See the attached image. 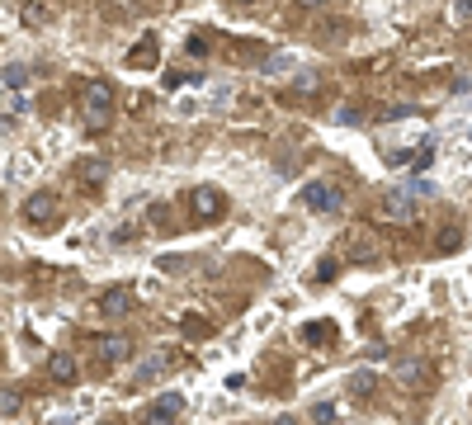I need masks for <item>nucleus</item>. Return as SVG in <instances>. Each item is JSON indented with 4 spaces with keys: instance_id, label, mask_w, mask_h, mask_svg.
<instances>
[{
    "instance_id": "f257e3e1",
    "label": "nucleus",
    "mask_w": 472,
    "mask_h": 425,
    "mask_svg": "<svg viewBox=\"0 0 472 425\" xmlns=\"http://www.w3.org/2000/svg\"><path fill=\"white\" fill-rule=\"evenodd\" d=\"M76 109H80V118H85V128H99L109 123V113H113V90L104 85V80H90L85 90H80V99H76Z\"/></svg>"
},
{
    "instance_id": "f03ea898",
    "label": "nucleus",
    "mask_w": 472,
    "mask_h": 425,
    "mask_svg": "<svg viewBox=\"0 0 472 425\" xmlns=\"http://www.w3.org/2000/svg\"><path fill=\"white\" fill-rule=\"evenodd\" d=\"M189 208H194V222H218L222 213H227V194L213 189V185H199L189 194Z\"/></svg>"
},
{
    "instance_id": "7ed1b4c3",
    "label": "nucleus",
    "mask_w": 472,
    "mask_h": 425,
    "mask_svg": "<svg viewBox=\"0 0 472 425\" xmlns=\"http://www.w3.org/2000/svg\"><path fill=\"white\" fill-rule=\"evenodd\" d=\"M298 204L312 208V213H330V208H340V189H335V180H307Z\"/></svg>"
},
{
    "instance_id": "20e7f679",
    "label": "nucleus",
    "mask_w": 472,
    "mask_h": 425,
    "mask_svg": "<svg viewBox=\"0 0 472 425\" xmlns=\"http://www.w3.org/2000/svg\"><path fill=\"white\" fill-rule=\"evenodd\" d=\"M378 218L383 222H416V189H392V194H383Z\"/></svg>"
},
{
    "instance_id": "39448f33",
    "label": "nucleus",
    "mask_w": 472,
    "mask_h": 425,
    "mask_svg": "<svg viewBox=\"0 0 472 425\" xmlns=\"http://www.w3.org/2000/svg\"><path fill=\"white\" fill-rule=\"evenodd\" d=\"M24 222H29V227H52V222H57V194H52V189L29 194V204H24Z\"/></svg>"
},
{
    "instance_id": "423d86ee",
    "label": "nucleus",
    "mask_w": 472,
    "mask_h": 425,
    "mask_svg": "<svg viewBox=\"0 0 472 425\" xmlns=\"http://www.w3.org/2000/svg\"><path fill=\"white\" fill-rule=\"evenodd\" d=\"M180 411H185V397L180 393H161L151 407L142 411V425H170V421H180Z\"/></svg>"
},
{
    "instance_id": "0eeeda50",
    "label": "nucleus",
    "mask_w": 472,
    "mask_h": 425,
    "mask_svg": "<svg viewBox=\"0 0 472 425\" xmlns=\"http://www.w3.org/2000/svg\"><path fill=\"white\" fill-rule=\"evenodd\" d=\"M161 62V43H156V33H147V38H137V47H132V57H128V66L132 71H147V66H156Z\"/></svg>"
},
{
    "instance_id": "6e6552de",
    "label": "nucleus",
    "mask_w": 472,
    "mask_h": 425,
    "mask_svg": "<svg viewBox=\"0 0 472 425\" xmlns=\"http://www.w3.org/2000/svg\"><path fill=\"white\" fill-rule=\"evenodd\" d=\"M137 307V298H132V288H109L104 298H99V312L104 316H128Z\"/></svg>"
},
{
    "instance_id": "1a4fd4ad",
    "label": "nucleus",
    "mask_w": 472,
    "mask_h": 425,
    "mask_svg": "<svg viewBox=\"0 0 472 425\" xmlns=\"http://www.w3.org/2000/svg\"><path fill=\"white\" fill-rule=\"evenodd\" d=\"M94 350H99L109 364H118V359H128V355H132V340H128V335H99V340H94Z\"/></svg>"
},
{
    "instance_id": "9d476101",
    "label": "nucleus",
    "mask_w": 472,
    "mask_h": 425,
    "mask_svg": "<svg viewBox=\"0 0 472 425\" xmlns=\"http://www.w3.org/2000/svg\"><path fill=\"white\" fill-rule=\"evenodd\" d=\"M47 378L52 383H76V355H47Z\"/></svg>"
},
{
    "instance_id": "9b49d317",
    "label": "nucleus",
    "mask_w": 472,
    "mask_h": 425,
    "mask_svg": "<svg viewBox=\"0 0 472 425\" xmlns=\"http://www.w3.org/2000/svg\"><path fill=\"white\" fill-rule=\"evenodd\" d=\"M104 175H109V171H104V161H94V156L76 161V180L85 189H99V185H104Z\"/></svg>"
},
{
    "instance_id": "f8f14e48",
    "label": "nucleus",
    "mask_w": 472,
    "mask_h": 425,
    "mask_svg": "<svg viewBox=\"0 0 472 425\" xmlns=\"http://www.w3.org/2000/svg\"><path fill=\"white\" fill-rule=\"evenodd\" d=\"M335 335H340L335 321H307V326H302V340H307V345H326V340H335Z\"/></svg>"
},
{
    "instance_id": "ddd939ff",
    "label": "nucleus",
    "mask_w": 472,
    "mask_h": 425,
    "mask_svg": "<svg viewBox=\"0 0 472 425\" xmlns=\"http://www.w3.org/2000/svg\"><path fill=\"white\" fill-rule=\"evenodd\" d=\"M166 369H175V355H170V350H161V359H147L137 369V378H142V383H151V378H161Z\"/></svg>"
},
{
    "instance_id": "4468645a",
    "label": "nucleus",
    "mask_w": 472,
    "mask_h": 425,
    "mask_svg": "<svg viewBox=\"0 0 472 425\" xmlns=\"http://www.w3.org/2000/svg\"><path fill=\"white\" fill-rule=\"evenodd\" d=\"M24 411V393L19 388H0V416H19Z\"/></svg>"
},
{
    "instance_id": "2eb2a0df",
    "label": "nucleus",
    "mask_w": 472,
    "mask_h": 425,
    "mask_svg": "<svg viewBox=\"0 0 472 425\" xmlns=\"http://www.w3.org/2000/svg\"><path fill=\"white\" fill-rule=\"evenodd\" d=\"M458 246H463V232H458V227H444V232L435 236V251H440V255L458 251Z\"/></svg>"
},
{
    "instance_id": "dca6fc26",
    "label": "nucleus",
    "mask_w": 472,
    "mask_h": 425,
    "mask_svg": "<svg viewBox=\"0 0 472 425\" xmlns=\"http://www.w3.org/2000/svg\"><path fill=\"white\" fill-rule=\"evenodd\" d=\"M180 326H185V335H189V340H208V335H213V326H208L204 316H185Z\"/></svg>"
},
{
    "instance_id": "f3484780",
    "label": "nucleus",
    "mask_w": 472,
    "mask_h": 425,
    "mask_svg": "<svg viewBox=\"0 0 472 425\" xmlns=\"http://www.w3.org/2000/svg\"><path fill=\"white\" fill-rule=\"evenodd\" d=\"M335 123H340V128H359L364 123V109H359V104H340V109H335Z\"/></svg>"
},
{
    "instance_id": "a211bd4d",
    "label": "nucleus",
    "mask_w": 472,
    "mask_h": 425,
    "mask_svg": "<svg viewBox=\"0 0 472 425\" xmlns=\"http://www.w3.org/2000/svg\"><path fill=\"white\" fill-rule=\"evenodd\" d=\"M185 57H194V62H204V57H208V38H204V33H189V38H185Z\"/></svg>"
},
{
    "instance_id": "6ab92c4d",
    "label": "nucleus",
    "mask_w": 472,
    "mask_h": 425,
    "mask_svg": "<svg viewBox=\"0 0 472 425\" xmlns=\"http://www.w3.org/2000/svg\"><path fill=\"white\" fill-rule=\"evenodd\" d=\"M0 80H5L10 90H24V85H29V71H24V66H5V71H0Z\"/></svg>"
},
{
    "instance_id": "aec40b11",
    "label": "nucleus",
    "mask_w": 472,
    "mask_h": 425,
    "mask_svg": "<svg viewBox=\"0 0 472 425\" xmlns=\"http://www.w3.org/2000/svg\"><path fill=\"white\" fill-rule=\"evenodd\" d=\"M283 71H293V57H288V52H279V57L265 62V76H283Z\"/></svg>"
},
{
    "instance_id": "412c9836",
    "label": "nucleus",
    "mask_w": 472,
    "mask_h": 425,
    "mask_svg": "<svg viewBox=\"0 0 472 425\" xmlns=\"http://www.w3.org/2000/svg\"><path fill=\"white\" fill-rule=\"evenodd\" d=\"M449 19H454V24H472V0H454V5H449Z\"/></svg>"
},
{
    "instance_id": "4be33fe9",
    "label": "nucleus",
    "mask_w": 472,
    "mask_h": 425,
    "mask_svg": "<svg viewBox=\"0 0 472 425\" xmlns=\"http://www.w3.org/2000/svg\"><path fill=\"white\" fill-rule=\"evenodd\" d=\"M199 85V76H185V71H166V76H161V85H166V90H180V85Z\"/></svg>"
},
{
    "instance_id": "5701e85b",
    "label": "nucleus",
    "mask_w": 472,
    "mask_h": 425,
    "mask_svg": "<svg viewBox=\"0 0 472 425\" xmlns=\"http://www.w3.org/2000/svg\"><path fill=\"white\" fill-rule=\"evenodd\" d=\"M312 421L316 425H335V407H330V402H316V407H312Z\"/></svg>"
},
{
    "instance_id": "b1692460",
    "label": "nucleus",
    "mask_w": 472,
    "mask_h": 425,
    "mask_svg": "<svg viewBox=\"0 0 472 425\" xmlns=\"http://www.w3.org/2000/svg\"><path fill=\"white\" fill-rule=\"evenodd\" d=\"M330 279H335V260H330V255H326V260L316 265V283H330Z\"/></svg>"
},
{
    "instance_id": "393cba45",
    "label": "nucleus",
    "mask_w": 472,
    "mask_h": 425,
    "mask_svg": "<svg viewBox=\"0 0 472 425\" xmlns=\"http://www.w3.org/2000/svg\"><path fill=\"white\" fill-rule=\"evenodd\" d=\"M349 388H354V393H368V388H373V374H364V369H359V374L349 378Z\"/></svg>"
},
{
    "instance_id": "a878e982",
    "label": "nucleus",
    "mask_w": 472,
    "mask_h": 425,
    "mask_svg": "<svg viewBox=\"0 0 472 425\" xmlns=\"http://www.w3.org/2000/svg\"><path fill=\"white\" fill-rule=\"evenodd\" d=\"M274 425H298V421H293V416H279V421H274Z\"/></svg>"
},
{
    "instance_id": "bb28decb",
    "label": "nucleus",
    "mask_w": 472,
    "mask_h": 425,
    "mask_svg": "<svg viewBox=\"0 0 472 425\" xmlns=\"http://www.w3.org/2000/svg\"><path fill=\"white\" fill-rule=\"evenodd\" d=\"M298 5H321V0H298Z\"/></svg>"
},
{
    "instance_id": "cd10ccee",
    "label": "nucleus",
    "mask_w": 472,
    "mask_h": 425,
    "mask_svg": "<svg viewBox=\"0 0 472 425\" xmlns=\"http://www.w3.org/2000/svg\"><path fill=\"white\" fill-rule=\"evenodd\" d=\"M236 5H251V0H236Z\"/></svg>"
}]
</instances>
